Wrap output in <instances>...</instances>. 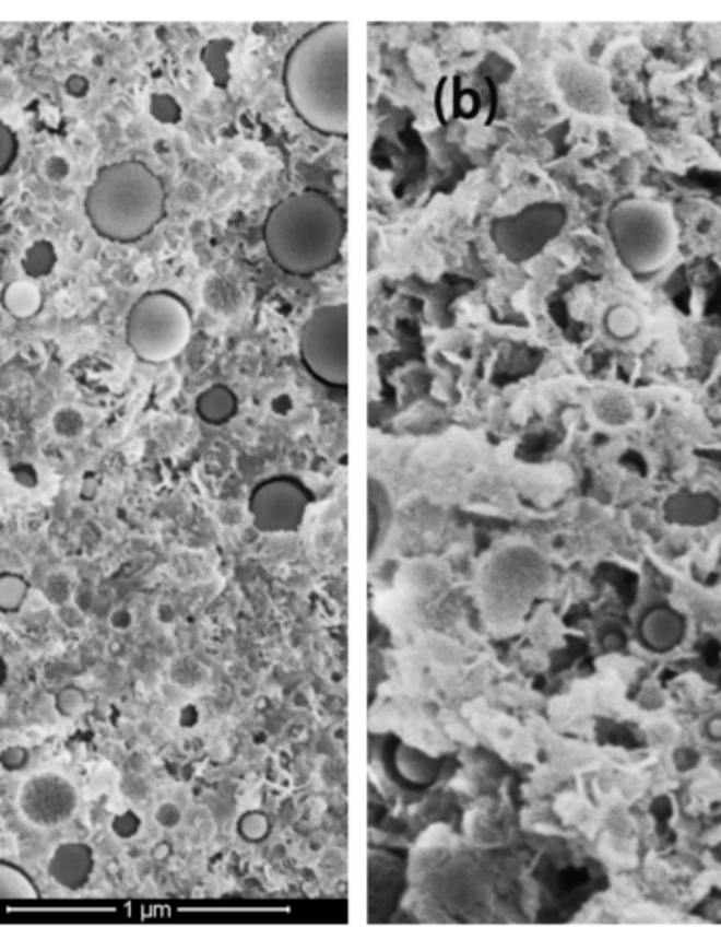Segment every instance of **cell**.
I'll return each mask as SVG.
<instances>
[{
	"instance_id": "6",
	"label": "cell",
	"mask_w": 721,
	"mask_h": 939,
	"mask_svg": "<svg viewBox=\"0 0 721 939\" xmlns=\"http://www.w3.org/2000/svg\"><path fill=\"white\" fill-rule=\"evenodd\" d=\"M304 367L326 387L348 385V306H319L304 324L300 336Z\"/></svg>"
},
{
	"instance_id": "31",
	"label": "cell",
	"mask_w": 721,
	"mask_h": 939,
	"mask_svg": "<svg viewBox=\"0 0 721 939\" xmlns=\"http://www.w3.org/2000/svg\"><path fill=\"white\" fill-rule=\"evenodd\" d=\"M11 478H13L15 484L22 485L26 490H32V488L38 485V471H36V467L31 465V462H17V465H13L11 467Z\"/></svg>"
},
{
	"instance_id": "14",
	"label": "cell",
	"mask_w": 721,
	"mask_h": 939,
	"mask_svg": "<svg viewBox=\"0 0 721 939\" xmlns=\"http://www.w3.org/2000/svg\"><path fill=\"white\" fill-rule=\"evenodd\" d=\"M641 639L654 653H669L686 636V619L673 608L659 607L641 619Z\"/></svg>"
},
{
	"instance_id": "27",
	"label": "cell",
	"mask_w": 721,
	"mask_h": 939,
	"mask_svg": "<svg viewBox=\"0 0 721 939\" xmlns=\"http://www.w3.org/2000/svg\"><path fill=\"white\" fill-rule=\"evenodd\" d=\"M70 580H68V576L61 575H51L47 578V585H45V596H47V600L51 602V605H56V607H63L68 600H70Z\"/></svg>"
},
{
	"instance_id": "28",
	"label": "cell",
	"mask_w": 721,
	"mask_h": 939,
	"mask_svg": "<svg viewBox=\"0 0 721 939\" xmlns=\"http://www.w3.org/2000/svg\"><path fill=\"white\" fill-rule=\"evenodd\" d=\"M140 828H142V819H140L138 813H133V811H122L117 818L113 819V832L119 838H122V841L133 838L140 832Z\"/></svg>"
},
{
	"instance_id": "39",
	"label": "cell",
	"mask_w": 721,
	"mask_h": 939,
	"mask_svg": "<svg viewBox=\"0 0 721 939\" xmlns=\"http://www.w3.org/2000/svg\"><path fill=\"white\" fill-rule=\"evenodd\" d=\"M709 730H711V735H713V737H721V718H716V720L711 723V728H709Z\"/></svg>"
},
{
	"instance_id": "35",
	"label": "cell",
	"mask_w": 721,
	"mask_h": 939,
	"mask_svg": "<svg viewBox=\"0 0 721 939\" xmlns=\"http://www.w3.org/2000/svg\"><path fill=\"white\" fill-rule=\"evenodd\" d=\"M17 93H20V85L11 77L0 74V104H11L17 97Z\"/></svg>"
},
{
	"instance_id": "11",
	"label": "cell",
	"mask_w": 721,
	"mask_h": 939,
	"mask_svg": "<svg viewBox=\"0 0 721 939\" xmlns=\"http://www.w3.org/2000/svg\"><path fill=\"white\" fill-rule=\"evenodd\" d=\"M557 87L574 110L582 115H603L610 108L607 77L582 61H562L555 70Z\"/></svg>"
},
{
	"instance_id": "24",
	"label": "cell",
	"mask_w": 721,
	"mask_h": 939,
	"mask_svg": "<svg viewBox=\"0 0 721 939\" xmlns=\"http://www.w3.org/2000/svg\"><path fill=\"white\" fill-rule=\"evenodd\" d=\"M20 154V138L17 133L0 119V176H7Z\"/></svg>"
},
{
	"instance_id": "23",
	"label": "cell",
	"mask_w": 721,
	"mask_h": 939,
	"mask_svg": "<svg viewBox=\"0 0 721 939\" xmlns=\"http://www.w3.org/2000/svg\"><path fill=\"white\" fill-rule=\"evenodd\" d=\"M51 424H54V431L60 435V437H66V439H74V437H79L83 431H85V416H83V412L81 410H76V408H60L56 414H54V419H51Z\"/></svg>"
},
{
	"instance_id": "25",
	"label": "cell",
	"mask_w": 721,
	"mask_h": 939,
	"mask_svg": "<svg viewBox=\"0 0 721 939\" xmlns=\"http://www.w3.org/2000/svg\"><path fill=\"white\" fill-rule=\"evenodd\" d=\"M598 412L601 421L610 424L627 423L631 416V408L623 397H605Z\"/></svg>"
},
{
	"instance_id": "34",
	"label": "cell",
	"mask_w": 721,
	"mask_h": 939,
	"mask_svg": "<svg viewBox=\"0 0 721 939\" xmlns=\"http://www.w3.org/2000/svg\"><path fill=\"white\" fill-rule=\"evenodd\" d=\"M58 614H60L61 623H66L68 627H72V630H76L79 625H83L85 623V617H83V612L79 610V608L68 607V605H63L58 610Z\"/></svg>"
},
{
	"instance_id": "5",
	"label": "cell",
	"mask_w": 721,
	"mask_h": 939,
	"mask_svg": "<svg viewBox=\"0 0 721 939\" xmlns=\"http://www.w3.org/2000/svg\"><path fill=\"white\" fill-rule=\"evenodd\" d=\"M192 336V310L169 290L146 292L129 308L125 340L133 355L146 364H165L178 357Z\"/></svg>"
},
{
	"instance_id": "3",
	"label": "cell",
	"mask_w": 721,
	"mask_h": 939,
	"mask_svg": "<svg viewBox=\"0 0 721 939\" xmlns=\"http://www.w3.org/2000/svg\"><path fill=\"white\" fill-rule=\"evenodd\" d=\"M91 228L113 243L146 239L167 215V188L142 161L102 167L85 195Z\"/></svg>"
},
{
	"instance_id": "26",
	"label": "cell",
	"mask_w": 721,
	"mask_h": 939,
	"mask_svg": "<svg viewBox=\"0 0 721 939\" xmlns=\"http://www.w3.org/2000/svg\"><path fill=\"white\" fill-rule=\"evenodd\" d=\"M85 693L79 686H66L56 695V709L61 716H76L85 707Z\"/></svg>"
},
{
	"instance_id": "33",
	"label": "cell",
	"mask_w": 721,
	"mask_h": 939,
	"mask_svg": "<svg viewBox=\"0 0 721 939\" xmlns=\"http://www.w3.org/2000/svg\"><path fill=\"white\" fill-rule=\"evenodd\" d=\"M180 809H178L176 805H172V802L161 805V807H158V811H156V821H158L163 828H176V825L180 823Z\"/></svg>"
},
{
	"instance_id": "38",
	"label": "cell",
	"mask_w": 721,
	"mask_h": 939,
	"mask_svg": "<svg viewBox=\"0 0 721 939\" xmlns=\"http://www.w3.org/2000/svg\"><path fill=\"white\" fill-rule=\"evenodd\" d=\"M7 676H9V667H7V661L0 657V686L7 682Z\"/></svg>"
},
{
	"instance_id": "4",
	"label": "cell",
	"mask_w": 721,
	"mask_h": 939,
	"mask_svg": "<svg viewBox=\"0 0 721 939\" xmlns=\"http://www.w3.org/2000/svg\"><path fill=\"white\" fill-rule=\"evenodd\" d=\"M607 233L623 267L633 274L654 273L675 245V222L666 208L627 199L612 208Z\"/></svg>"
},
{
	"instance_id": "10",
	"label": "cell",
	"mask_w": 721,
	"mask_h": 939,
	"mask_svg": "<svg viewBox=\"0 0 721 939\" xmlns=\"http://www.w3.org/2000/svg\"><path fill=\"white\" fill-rule=\"evenodd\" d=\"M532 566L530 557H519L517 551L503 553L494 557L487 576H485V600L496 619H505L507 612H515L525 600L528 585L532 587L534 578H525L523 573Z\"/></svg>"
},
{
	"instance_id": "1",
	"label": "cell",
	"mask_w": 721,
	"mask_h": 939,
	"mask_svg": "<svg viewBox=\"0 0 721 939\" xmlns=\"http://www.w3.org/2000/svg\"><path fill=\"white\" fill-rule=\"evenodd\" d=\"M283 87L304 125L331 138L348 133V24L326 22L289 49Z\"/></svg>"
},
{
	"instance_id": "30",
	"label": "cell",
	"mask_w": 721,
	"mask_h": 939,
	"mask_svg": "<svg viewBox=\"0 0 721 939\" xmlns=\"http://www.w3.org/2000/svg\"><path fill=\"white\" fill-rule=\"evenodd\" d=\"M28 760H31V754H28V750H26V748H22V746H9V748H4V750L0 752V766H2L4 771H9V773L22 771V768L28 764Z\"/></svg>"
},
{
	"instance_id": "2",
	"label": "cell",
	"mask_w": 721,
	"mask_h": 939,
	"mask_svg": "<svg viewBox=\"0 0 721 939\" xmlns=\"http://www.w3.org/2000/svg\"><path fill=\"white\" fill-rule=\"evenodd\" d=\"M262 237L272 262L283 273L312 277L340 260L346 215L328 192L306 188L272 208Z\"/></svg>"
},
{
	"instance_id": "16",
	"label": "cell",
	"mask_w": 721,
	"mask_h": 939,
	"mask_svg": "<svg viewBox=\"0 0 721 939\" xmlns=\"http://www.w3.org/2000/svg\"><path fill=\"white\" fill-rule=\"evenodd\" d=\"M237 410L239 399L226 385H211L210 389L197 397V414L201 416V421L213 426L233 421Z\"/></svg>"
},
{
	"instance_id": "9",
	"label": "cell",
	"mask_w": 721,
	"mask_h": 939,
	"mask_svg": "<svg viewBox=\"0 0 721 939\" xmlns=\"http://www.w3.org/2000/svg\"><path fill=\"white\" fill-rule=\"evenodd\" d=\"M22 815L36 828H58L74 815L79 794L70 779L58 773H38L31 777L17 796Z\"/></svg>"
},
{
	"instance_id": "20",
	"label": "cell",
	"mask_w": 721,
	"mask_h": 939,
	"mask_svg": "<svg viewBox=\"0 0 721 939\" xmlns=\"http://www.w3.org/2000/svg\"><path fill=\"white\" fill-rule=\"evenodd\" d=\"M31 594L28 580L17 573H0V612H17Z\"/></svg>"
},
{
	"instance_id": "13",
	"label": "cell",
	"mask_w": 721,
	"mask_h": 939,
	"mask_svg": "<svg viewBox=\"0 0 721 939\" xmlns=\"http://www.w3.org/2000/svg\"><path fill=\"white\" fill-rule=\"evenodd\" d=\"M392 775L407 788H426L441 775V762L416 746L397 743L392 750Z\"/></svg>"
},
{
	"instance_id": "32",
	"label": "cell",
	"mask_w": 721,
	"mask_h": 939,
	"mask_svg": "<svg viewBox=\"0 0 721 939\" xmlns=\"http://www.w3.org/2000/svg\"><path fill=\"white\" fill-rule=\"evenodd\" d=\"M63 90H66V93H68L70 97H74V99L87 97V93H90L91 90L90 79H87V77H83V74H70V77L66 79V83H63Z\"/></svg>"
},
{
	"instance_id": "36",
	"label": "cell",
	"mask_w": 721,
	"mask_h": 939,
	"mask_svg": "<svg viewBox=\"0 0 721 939\" xmlns=\"http://www.w3.org/2000/svg\"><path fill=\"white\" fill-rule=\"evenodd\" d=\"M110 625H113L117 632H127V630L133 625V614H131V610H127V608H117V610L110 614Z\"/></svg>"
},
{
	"instance_id": "15",
	"label": "cell",
	"mask_w": 721,
	"mask_h": 939,
	"mask_svg": "<svg viewBox=\"0 0 721 939\" xmlns=\"http://www.w3.org/2000/svg\"><path fill=\"white\" fill-rule=\"evenodd\" d=\"M2 308L15 319H32L43 308V292L36 281H11L0 292Z\"/></svg>"
},
{
	"instance_id": "8",
	"label": "cell",
	"mask_w": 721,
	"mask_h": 939,
	"mask_svg": "<svg viewBox=\"0 0 721 939\" xmlns=\"http://www.w3.org/2000/svg\"><path fill=\"white\" fill-rule=\"evenodd\" d=\"M312 494L300 480L279 476L253 488L249 496V514L253 526L267 535H287L300 530Z\"/></svg>"
},
{
	"instance_id": "18",
	"label": "cell",
	"mask_w": 721,
	"mask_h": 939,
	"mask_svg": "<svg viewBox=\"0 0 721 939\" xmlns=\"http://www.w3.org/2000/svg\"><path fill=\"white\" fill-rule=\"evenodd\" d=\"M0 900H40L38 882L20 864L0 859Z\"/></svg>"
},
{
	"instance_id": "7",
	"label": "cell",
	"mask_w": 721,
	"mask_h": 939,
	"mask_svg": "<svg viewBox=\"0 0 721 939\" xmlns=\"http://www.w3.org/2000/svg\"><path fill=\"white\" fill-rule=\"evenodd\" d=\"M568 222V212L562 203L539 201L521 212L492 220L489 237L496 249L512 262L523 265L544 251L555 242Z\"/></svg>"
},
{
	"instance_id": "17",
	"label": "cell",
	"mask_w": 721,
	"mask_h": 939,
	"mask_svg": "<svg viewBox=\"0 0 721 939\" xmlns=\"http://www.w3.org/2000/svg\"><path fill=\"white\" fill-rule=\"evenodd\" d=\"M367 543H369V555H374L376 547H380L385 535L389 532L392 519V505L387 490L378 482H369V503H367Z\"/></svg>"
},
{
	"instance_id": "22",
	"label": "cell",
	"mask_w": 721,
	"mask_h": 939,
	"mask_svg": "<svg viewBox=\"0 0 721 939\" xmlns=\"http://www.w3.org/2000/svg\"><path fill=\"white\" fill-rule=\"evenodd\" d=\"M271 819L262 811H245L237 821V834L249 845L264 843L271 836Z\"/></svg>"
},
{
	"instance_id": "19",
	"label": "cell",
	"mask_w": 721,
	"mask_h": 939,
	"mask_svg": "<svg viewBox=\"0 0 721 939\" xmlns=\"http://www.w3.org/2000/svg\"><path fill=\"white\" fill-rule=\"evenodd\" d=\"M24 271L31 277V281L49 277L54 273L56 265H58V251L56 245L47 239L32 243L31 247L24 254Z\"/></svg>"
},
{
	"instance_id": "29",
	"label": "cell",
	"mask_w": 721,
	"mask_h": 939,
	"mask_svg": "<svg viewBox=\"0 0 721 939\" xmlns=\"http://www.w3.org/2000/svg\"><path fill=\"white\" fill-rule=\"evenodd\" d=\"M43 176L47 183L60 184L70 176V161L61 154H54L43 163Z\"/></svg>"
},
{
	"instance_id": "21",
	"label": "cell",
	"mask_w": 721,
	"mask_h": 939,
	"mask_svg": "<svg viewBox=\"0 0 721 939\" xmlns=\"http://www.w3.org/2000/svg\"><path fill=\"white\" fill-rule=\"evenodd\" d=\"M603 326H605V330H607L610 336H614L618 340H625V338L635 336V332L639 330V317H637V313L633 308H629V306L616 304V306H612L605 313Z\"/></svg>"
},
{
	"instance_id": "12",
	"label": "cell",
	"mask_w": 721,
	"mask_h": 939,
	"mask_svg": "<svg viewBox=\"0 0 721 939\" xmlns=\"http://www.w3.org/2000/svg\"><path fill=\"white\" fill-rule=\"evenodd\" d=\"M47 872L66 891H81L95 872V853L87 843H61L49 857Z\"/></svg>"
},
{
	"instance_id": "37",
	"label": "cell",
	"mask_w": 721,
	"mask_h": 939,
	"mask_svg": "<svg viewBox=\"0 0 721 939\" xmlns=\"http://www.w3.org/2000/svg\"><path fill=\"white\" fill-rule=\"evenodd\" d=\"M180 723L181 727H192L197 723V707L194 705H188L181 709Z\"/></svg>"
}]
</instances>
